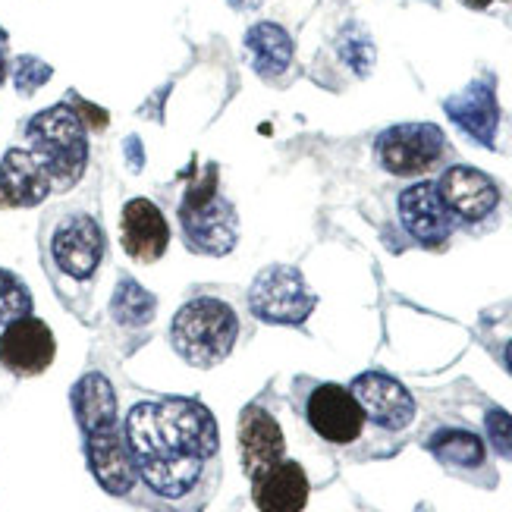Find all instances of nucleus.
I'll use <instances>...</instances> for the list:
<instances>
[{
	"label": "nucleus",
	"mask_w": 512,
	"mask_h": 512,
	"mask_svg": "<svg viewBox=\"0 0 512 512\" xmlns=\"http://www.w3.org/2000/svg\"><path fill=\"white\" fill-rule=\"evenodd\" d=\"M126 443L139 478L170 503H195L220 481V434L195 399H154L126 415Z\"/></svg>",
	"instance_id": "nucleus-1"
},
{
	"label": "nucleus",
	"mask_w": 512,
	"mask_h": 512,
	"mask_svg": "<svg viewBox=\"0 0 512 512\" xmlns=\"http://www.w3.org/2000/svg\"><path fill=\"white\" fill-rule=\"evenodd\" d=\"M239 340L236 311L211 296L192 299L176 311L170 343L180 359L192 368H214L227 359Z\"/></svg>",
	"instance_id": "nucleus-2"
},
{
	"label": "nucleus",
	"mask_w": 512,
	"mask_h": 512,
	"mask_svg": "<svg viewBox=\"0 0 512 512\" xmlns=\"http://www.w3.org/2000/svg\"><path fill=\"white\" fill-rule=\"evenodd\" d=\"M26 136L32 142V154L51 173L57 192L79 183L88 161L85 123L70 104H54L32 117Z\"/></svg>",
	"instance_id": "nucleus-3"
},
{
	"label": "nucleus",
	"mask_w": 512,
	"mask_h": 512,
	"mask_svg": "<svg viewBox=\"0 0 512 512\" xmlns=\"http://www.w3.org/2000/svg\"><path fill=\"white\" fill-rule=\"evenodd\" d=\"M180 220L189 249L202 255H227L236 246V211L217 192V167H208L202 180L189 186Z\"/></svg>",
	"instance_id": "nucleus-4"
},
{
	"label": "nucleus",
	"mask_w": 512,
	"mask_h": 512,
	"mask_svg": "<svg viewBox=\"0 0 512 512\" xmlns=\"http://www.w3.org/2000/svg\"><path fill=\"white\" fill-rule=\"evenodd\" d=\"M249 305L255 318L267 324H302L315 311L318 299L296 267L274 264L255 277L249 289Z\"/></svg>",
	"instance_id": "nucleus-5"
},
{
	"label": "nucleus",
	"mask_w": 512,
	"mask_h": 512,
	"mask_svg": "<svg viewBox=\"0 0 512 512\" xmlns=\"http://www.w3.org/2000/svg\"><path fill=\"white\" fill-rule=\"evenodd\" d=\"M443 148H447V139L440 126L403 123L377 136V161L393 176H418L443 158Z\"/></svg>",
	"instance_id": "nucleus-6"
},
{
	"label": "nucleus",
	"mask_w": 512,
	"mask_h": 512,
	"mask_svg": "<svg viewBox=\"0 0 512 512\" xmlns=\"http://www.w3.org/2000/svg\"><path fill=\"white\" fill-rule=\"evenodd\" d=\"M305 418H308V428L321 440L333 443V447H349V443H355L362 437L365 421H368L359 399L340 384H318L311 390L305 403Z\"/></svg>",
	"instance_id": "nucleus-7"
},
{
	"label": "nucleus",
	"mask_w": 512,
	"mask_h": 512,
	"mask_svg": "<svg viewBox=\"0 0 512 512\" xmlns=\"http://www.w3.org/2000/svg\"><path fill=\"white\" fill-rule=\"evenodd\" d=\"M352 396L359 399V406L371 425L384 431H406L415 418V399L412 393L390 374L365 371L352 381Z\"/></svg>",
	"instance_id": "nucleus-8"
},
{
	"label": "nucleus",
	"mask_w": 512,
	"mask_h": 512,
	"mask_svg": "<svg viewBox=\"0 0 512 512\" xmlns=\"http://www.w3.org/2000/svg\"><path fill=\"white\" fill-rule=\"evenodd\" d=\"M51 255L66 277L88 280L98 271L101 255H104V233L98 227V220H92L88 214L66 217L54 230Z\"/></svg>",
	"instance_id": "nucleus-9"
},
{
	"label": "nucleus",
	"mask_w": 512,
	"mask_h": 512,
	"mask_svg": "<svg viewBox=\"0 0 512 512\" xmlns=\"http://www.w3.org/2000/svg\"><path fill=\"white\" fill-rule=\"evenodd\" d=\"M54 352H57V343H54L51 327L32 315L7 324L4 337H0V362L22 377L41 374L54 362Z\"/></svg>",
	"instance_id": "nucleus-10"
},
{
	"label": "nucleus",
	"mask_w": 512,
	"mask_h": 512,
	"mask_svg": "<svg viewBox=\"0 0 512 512\" xmlns=\"http://www.w3.org/2000/svg\"><path fill=\"white\" fill-rule=\"evenodd\" d=\"M437 192L443 205L450 208L453 217L462 220H484L497 205H500V189L487 173L456 164L440 176Z\"/></svg>",
	"instance_id": "nucleus-11"
},
{
	"label": "nucleus",
	"mask_w": 512,
	"mask_h": 512,
	"mask_svg": "<svg viewBox=\"0 0 512 512\" xmlns=\"http://www.w3.org/2000/svg\"><path fill=\"white\" fill-rule=\"evenodd\" d=\"M399 220L425 246H443L453 233V214L434 183H415L399 195Z\"/></svg>",
	"instance_id": "nucleus-12"
},
{
	"label": "nucleus",
	"mask_w": 512,
	"mask_h": 512,
	"mask_svg": "<svg viewBox=\"0 0 512 512\" xmlns=\"http://www.w3.org/2000/svg\"><path fill=\"white\" fill-rule=\"evenodd\" d=\"M120 239L123 249L132 261L151 264L164 258L167 246H170V227L161 214V208L148 202V198H132L123 208V220H120Z\"/></svg>",
	"instance_id": "nucleus-13"
},
{
	"label": "nucleus",
	"mask_w": 512,
	"mask_h": 512,
	"mask_svg": "<svg viewBox=\"0 0 512 512\" xmlns=\"http://www.w3.org/2000/svg\"><path fill=\"white\" fill-rule=\"evenodd\" d=\"M85 437H88V465H92L98 484L114 497L129 494L139 472H136V462H132L129 443L123 440L120 428L110 425Z\"/></svg>",
	"instance_id": "nucleus-14"
},
{
	"label": "nucleus",
	"mask_w": 512,
	"mask_h": 512,
	"mask_svg": "<svg viewBox=\"0 0 512 512\" xmlns=\"http://www.w3.org/2000/svg\"><path fill=\"white\" fill-rule=\"evenodd\" d=\"M283 450L286 440L271 412H264L261 406H249L239 415V456L242 469H246L252 481L271 469V465H277L283 459Z\"/></svg>",
	"instance_id": "nucleus-15"
},
{
	"label": "nucleus",
	"mask_w": 512,
	"mask_h": 512,
	"mask_svg": "<svg viewBox=\"0 0 512 512\" xmlns=\"http://www.w3.org/2000/svg\"><path fill=\"white\" fill-rule=\"evenodd\" d=\"M54 183L44 164L26 148H10L0 161V192L16 208L41 205L51 195Z\"/></svg>",
	"instance_id": "nucleus-16"
},
{
	"label": "nucleus",
	"mask_w": 512,
	"mask_h": 512,
	"mask_svg": "<svg viewBox=\"0 0 512 512\" xmlns=\"http://www.w3.org/2000/svg\"><path fill=\"white\" fill-rule=\"evenodd\" d=\"M258 512H302L308 503V475L299 462L280 459L252 481Z\"/></svg>",
	"instance_id": "nucleus-17"
},
{
	"label": "nucleus",
	"mask_w": 512,
	"mask_h": 512,
	"mask_svg": "<svg viewBox=\"0 0 512 512\" xmlns=\"http://www.w3.org/2000/svg\"><path fill=\"white\" fill-rule=\"evenodd\" d=\"M447 114L459 129L469 132L472 139L481 145H494L497 136V123H500V110H497V95L491 82H472L469 88H462L459 95H453L447 104Z\"/></svg>",
	"instance_id": "nucleus-18"
},
{
	"label": "nucleus",
	"mask_w": 512,
	"mask_h": 512,
	"mask_svg": "<svg viewBox=\"0 0 512 512\" xmlns=\"http://www.w3.org/2000/svg\"><path fill=\"white\" fill-rule=\"evenodd\" d=\"M73 409L85 434L117 425V393L104 374H85L73 387Z\"/></svg>",
	"instance_id": "nucleus-19"
},
{
	"label": "nucleus",
	"mask_w": 512,
	"mask_h": 512,
	"mask_svg": "<svg viewBox=\"0 0 512 512\" xmlns=\"http://www.w3.org/2000/svg\"><path fill=\"white\" fill-rule=\"evenodd\" d=\"M246 51L252 54L258 76L274 79L286 73V66L293 63V38L277 22H258L246 35Z\"/></svg>",
	"instance_id": "nucleus-20"
},
{
	"label": "nucleus",
	"mask_w": 512,
	"mask_h": 512,
	"mask_svg": "<svg viewBox=\"0 0 512 512\" xmlns=\"http://www.w3.org/2000/svg\"><path fill=\"white\" fill-rule=\"evenodd\" d=\"M428 450L450 469H481L487 450H484V440L472 431H462V428H443L428 440Z\"/></svg>",
	"instance_id": "nucleus-21"
},
{
	"label": "nucleus",
	"mask_w": 512,
	"mask_h": 512,
	"mask_svg": "<svg viewBox=\"0 0 512 512\" xmlns=\"http://www.w3.org/2000/svg\"><path fill=\"white\" fill-rule=\"evenodd\" d=\"M114 318L126 327H142L154 318V308H158V302H154V296L148 293V289H142L136 280H120L117 293H114Z\"/></svg>",
	"instance_id": "nucleus-22"
},
{
	"label": "nucleus",
	"mask_w": 512,
	"mask_h": 512,
	"mask_svg": "<svg viewBox=\"0 0 512 512\" xmlns=\"http://www.w3.org/2000/svg\"><path fill=\"white\" fill-rule=\"evenodd\" d=\"M32 315V293L16 274L0 267V324H13Z\"/></svg>",
	"instance_id": "nucleus-23"
},
{
	"label": "nucleus",
	"mask_w": 512,
	"mask_h": 512,
	"mask_svg": "<svg viewBox=\"0 0 512 512\" xmlns=\"http://www.w3.org/2000/svg\"><path fill=\"white\" fill-rule=\"evenodd\" d=\"M13 79H16V88L22 95H32L35 88H41L51 79V66L38 57H19L13 66Z\"/></svg>",
	"instance_id": "nucleus-24"
},
{
	"label": "nucleus",
	"mask_w": 512,
	"mask_h": 512,
	"mask_svg": "<svg viewBox=\"0 0 512 512\" xmlns=\"http://www.w3.org/2000/svg\"><path fill=\"white\" fill-rule=\"evenodd\" d=\"M484 428H487V440H491V447L503 459H512V415L503 412V409H491L484 415Z\"/></svg>",
	"instance_id": "nucleus-25"
},
{
	"label": "nucleus",
	"mask_w": 512,
	"mask_h": 512,
	"mask_svg": "<svg viewBox=\"0 0 512 512\" xmlns=\"http://www.w3.org/2000/svg\"><path fill=\"white\" fill-rule=\"evenodd\" d=\"M76 104H79V107H76V114H79L82 123L95 126V129H104V126H107V114H104V110H98V107H92V104H85V101H76Z\"/></svg>",
	"instance_id": "nucleus-26"
},
{
	"label": "nucleus",
	"mask_w": 512,
	"mask_h": 512,
	"mask_svg": "<svg viewBox=\"0 0 512 512\" xmlns=\"http://www.w3.org/2000/svg\"><path fill=\"white\" fill-rule=\"evenodd\" d=\"M4 44H7V35L0 32V82L7 79V57H4Z\"/></svg>",
	"instance_id": "nucleus-27"
},
{
	"label": "nucleus",
	"mask_w": 512,
	"mask_h": 512,
	"mask_svg": "<svg viewBox=\"0 0 512 512\" xmlns=\"http://www.w3.org/2000/svg\"><path fill=\"white\" fill-rule=\"evenodd\" d=\"M465 7H472V10H484L487 4H491V0H462Z\"/></svg>",
	"instance_id": "nucleus-28"
},
{
	"label": "nucleus",
	"mask_w": 512,
	"mask_h": 512,
	"mask_svg": "<svg viewBox=\"0 0 512 512\" xmlns=\"http://www.w3.org/2000/svg\"><path fill=\"white\" fill-rule=\"evenodd\" d=\"M506 365H509V371H512V343L506 346Z\"/></svg>",
	"instance_id": "nucleus-29"
}]
</instances>
